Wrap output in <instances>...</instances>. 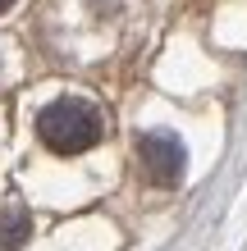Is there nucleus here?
Wrapping results in <instances>:
<instances>
[{"mask_svg":"<svg viewBox=\"0 0 247 251\" xmlns=\"http://www.w3.org/2000/svg\"><path fill=\"white\" fill-rule=\"evenodd\" d=\"M106 132V119L92 100H78V96H64V100H51L46 110L37 114V137L51 146L55 155H82L92 151Z\"/></svg>","mask_w":247,"mask_h":251,"instance_id":"1","label":"nucleus"},{"mask_svg":"<svg viewBox=\"0 0 247 251\" xmlns=\"http://www.w3.org/2000/svg\"><path fill=\"white\" fill-rule=\"evenodd\" d=\"M137 165H142V178L147 183L174 187L183 178V146H179V137H169V132H142L137 137Z\"/></svg>","mask_w":247,"mask_h":251,"instance_id":"2","label":"nucleus"},{"mask_svg":"<svg viewBox=\"0 0 247 251\" xmlns=\"http://www.w3.org/2000/svg\"><path fill=\"white\" fill-rule=\"evenodd\" d=\"M32 238V215L23 205H0V251H19Z\"/></svg>","mask_w":247,"mask_h":251,"instance_id":"3","label":"nucleus"},{"mask_svg":"<svg viewBox=\"0 0 247 251\" xmlns=\"http://www.w3.org/2000/svg\"><path fill=\"white\" fill-rule=\"evenodd\" d=\"M9 5H14V0H0V14H5V9H9Z\"/></svg>","mask_w":247,"mask_h":251,"instance_id":"4","label":"nucleus"}]
</instances>
